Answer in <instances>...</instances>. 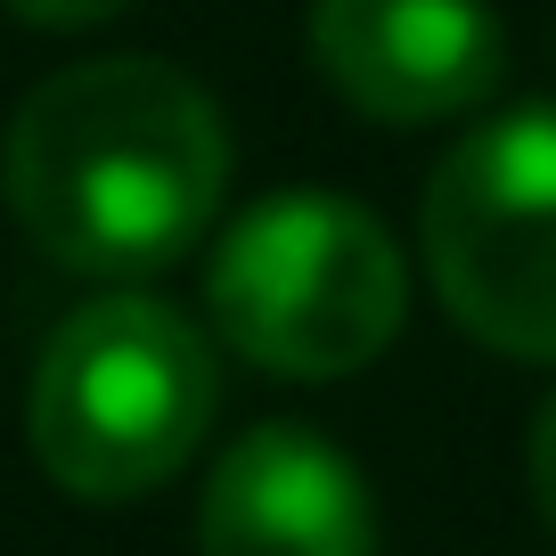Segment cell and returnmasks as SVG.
<instances>
[{"label": "cell", "instance_id": "cell-1", "mask_svg": "<svg viewBox=\"0 0 556 556\" xmlns=\"http://www.w3.org/2000/svg\"><path fill=\"white\" fill-rule=\"evenodd\" d=\"M229 189V123L164 58L66 66L9 115V222L74 278L139 287L213 229Z\"/></svg>", "mask_w": 556, "mask_h": 556}, {"label": "cell", "instance_id": "cell-3", "mask_svg": "<svg viewBox=\"0 0 556 556\" xmlns=\"http://www.w3.org/2000/svg\"><path fill=\"white\" fill-rule=\"evenodd\" d=\"M205 312L229 352L270 377L328 384L368 368L401 336L409 262L368 205L328 189L262 197L222 229L205 270Z\"/></svg>", "mask_w": 556, "mask_h": 556}, {"label": "cell", "instance_id": "cell-6", "mask_svg": "<svg viewBox=\"0 0 556 556\" xmlns=\"http://www.w3.org/2000/svg\"><path fill=\"white\" fill-rule=\"evenodd\" d=\"M197 556H377L368 475L312 426H245L197 500Z\"/></svg>", "mask_w": 556, "mask_h": 556}, {"label": "cell", "instance_id": "cell-4", "mask_svg": "<svg viewBox=\"0 0 556 556\" xmlns=\"http://www.w3.org/2000/svg\"><path fill=\"white\" fill-rule=\"evenodd\" d=\"M426 270L467 336L556 361V99L491 115L434 164Z\"/></svg>", "mask_w": 556, "mask_h": 556}, {"label": "cell", "instance_id": "cell-2", "mask_svg": "<svg viewBox=\"0 0 556 556\" xmlns=\"http://www.w3.org/2000/svg\"><path fill=\"white\" fill-rule=\"evenodd\" d=\"M222 368L189 312L164 295H90L41 344L25 434L58 491L74 500H139L173 483L213 434Z\"/></svg>", "mask_w": 556, "mask_h": 556}, {"label": "cell", "instance_id": "cell-7", "mask_svg": "<svg viewBox=\"0 0 556 556\" xmlns=\"http://www.w3.org/2000/svg\"><path fill=\"white\" fill-rule=\"evenodd\" d=\"M9 17H25V25H41V34H83V25H106V17H123L131 0H0Z\"/></svg>", "mask_w": 556, "mask_h": 556}, {"label": "cell", "instance_id": "cell-5", "mask_svg": "<svg viewBox=\"0 0 556 556\" xmlns=\"http://www.w3.org/2000/svg\"><path fill=\"white\" fill-rule=\"evenodd\" d=\"M312 66L377 123H451L500 90L491 0H312Z\"/></svg>", "mask_w": 556, "mask_h": 556}, {"label": "cell", "instance_id": "cell-8", "mask_svg": "<svg viewBox=\"0 0 556 556\" xmlns=\"http://www.w3.org/2000/svg\"><path fill=\"white\" fill-rule=\"evenodd\" d=\"M532 500H540V516H548V532H556V393L540 401V417H532Z\"/></svg>", "mask_w": 556, "mask_h": 556}]
</instances>
